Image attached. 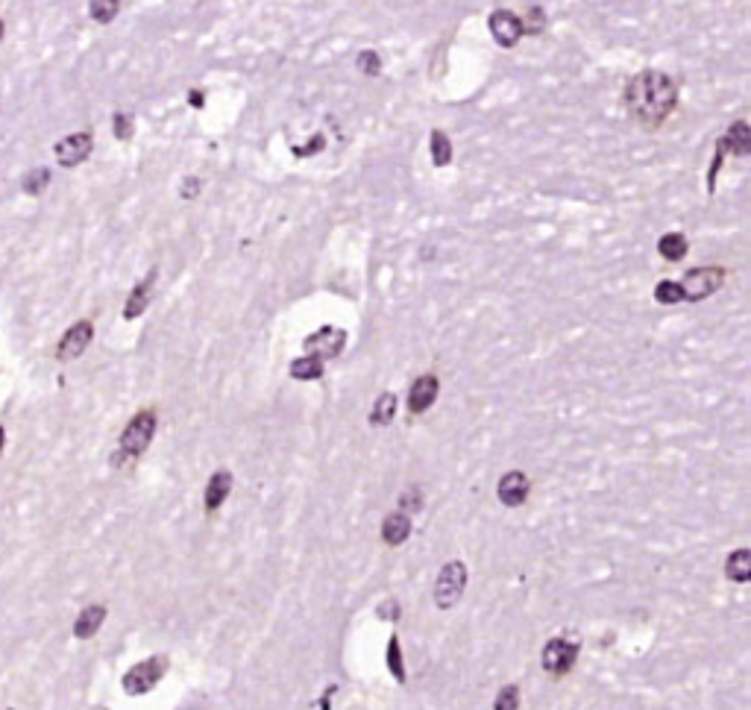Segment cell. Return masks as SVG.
Masks as SVG:
<instances>
[{
    "label": "cell",
    "mask_w": 751,
    "mask_h": 710,
    "mask_svg": "<svg viewBox=\"0 0 751 710\" xmlns=\"http://www.w3.org/2000/svg\"><path fill=\"white\" fill-rule=\"evenodd\" d=\"M622 103L631 121H637L643 130H661L678 106V86L669 74L646 68L625 83Z\"/></svg>",
    "instance_id": "1"
},
{
    "label": "cell",
    "mask_w": 751,
    "mask_h": 710,
    "mask_svg": "<svg viewBox=\"0 0 751 710\" xmlns=\"http://www.w3.org/2000/svg\"><path fill=\"white\" fill-rule=\"evenodd\" d=\"M153 435H156V411L144 408V411L135 414L133 420L127 423V429L121 432L118 455L112 458V464L121 467V464H127V461H135L138 455H144L150 441H153Z\"/></svg>",
    "instance_id": "2"
},
{
    "label": "cell",
    "mask_w": 751,
    "mask_h": 710,
    "mask_svg": "<svg viewBox=\"0 0 751 710\" xmlns=\"http://www.w3.org/2000/svg\"><path fill=\"white\" fill-rule=\"evenodd\" d=\"M728 279V270L725 267H693L681 276V294H684V303H702L707 297H713Z\"/></svg>",
    "instance_id": "3"
},
{
    "label": "cell",
    "mask_w": 751,
    "mask_h": 710,
    "mask_svg": "<svg viewBox=\"0 0 751 710\" xmlns=\"http://www.w3.org/2000/svg\"><path fill=\"white\" fill-rule=\"evenodd\" d=\"M168 666H171V658H168V655H150L147 661L135 664L133 669L124 672V681H121V684H124V693H127V696H144V693H150V690L165 678Z\"/></svg>",
    "instance_id": "4"
},
{
    "label": "cell",
    "mask_w": 751,
    "mask_h": 710,
    "mask_svg": "<svg viewBox=\"0 0 751 710\" xmlns=\"http://www.w3.org/2000/svg\"><path fill=\"white\" fill-rule=\"evenodd\" d=\"M467 564L464 561H446L441 567V573L435 578V605L441 611H452L464 590H467Z\"/></svg>",
    "instance_id": "5"
},
{
    "label": "cell",
    "mask_w": 751,
    "mask_h": 710,
    "mask_svg": "<svg viewBox=\"0 0 751 710\" xmlns=\"http://www.w3.org/2000/svg\"><path fill=\"white\" fill-rule=\"evenodd\" d=\"M578 652H581L578 643L561 634V637H552V640L543 646L540 664H543V669H546L552 678H564V675L575 666V661H578Z\"/></svg>",
    "instance_id": "6"
},
{
    "label": "cell",
    "mask_w": 751,
    "mask_h": 710,
    "mask_svg": "<svg viewBox=\"0 0 751 710\" xmlns=\"http://www.w3.org/2000/svg\"><path fill=\"white\" fill-rule=\"evenodd\" d=\"M344 347H347V329H341V326H320L314 335H309L303 341V350L309 355L323 358V361L338 358L344 353Z\"/></svg>",
    "instance_id": "7"
},
{
    "label": "cell",
    "mask_w": 751,
    "mask_h": 710,
    "mask_svg": "<svg viewBox=\"0 0 751 710\" xmlns=\"http://www.w3.org/2000/svg\"><path fill=\"white\" fill-rule=\"evenodd\" d=\"M487 27H490V36L496 39L499 47H517V42L526 36L523 33V18L511 9H496L490 12L487 18Z\"/></svg>",
    "instance_id": "8"
},
{
    "label": "cell",
    "mask_w": 751,
    "mask_h": 710,
    "mask_svg": "<svg viewBox=\"0 0 751 710\" xmlns=\"http://www.w3.org/2000/svg\"><path fill=\"white\" fill-rule=\"evenodd\" d=\"M441 397V379L435 373H423L411 382L408 388V414L411 417H420L426 414L435 402Z\"/></svg>",
    "instance_id": "9"
},
{
    "label": "cell",
    "mask_w": 751,
    "mask_h": 710,
    "mask_svg": "<svg viewBox=\"0 0 751 710\" xmlns=\"http://www.w3.org/2000/svg\"><path fill=\"white\" fill-rule=\"evenodd\" d=\"M91 150H94V138H91V133L65 135V138L53 147V153H56V159H59L62 168H77V165H83L91 156Z\"/></svg>",
    "instance_id": "10"
},
{
    "label": "cell",
    "mask_w": 751,
    "mask_h": 710,
    "mask_svg": "<svg viewBox=\"0 0 751 710\" xmlns=\"http://www.w3.org/2000/svg\"><path fill=\"white\" fill-rule=\"evenodd\" d=\"M91 338H94V323H91V320L74 323V326L62 335V341H59V347H56V358H59V361H74V358H80V355L89 350Z\"/></svg>",
    "instance_id": "11"
},
{
    "label": "cell",
    "mask_w": 751,
    "mask_h": 710,
    "mask_svg": "<svg viewBox=\"0 0 751 710\" xmlns=\"http://www.w3.org/2000/svg\"><path fill=\"white\" fill-rule=\"evenodd\" d=\"M529 493L531 482L523 470H508V473L499 479V485H496V496H499V502H502L505 508H520V505H526Z\"/></svg>",
    "instance_id": "12"
},
{
    "label": "cell",
    "mask_w": 751,
    "mask_h": 710,
    "mask_svg": "<svg viewBox=\"0 0 751 710\" xmlns=\"http://www.w3.org/2000/svg\"><path fill=\"white\" fill-rule=\"evenodd\" d=\"M232 488H235V476H232L226 467L215 470V473H212V479L206 482V496H203V508H206V514L221 511V505L229 499Z\"/></svg>",
    "instance_id": "13"
},
{
    "label": "cell",
    "mask_w": 751,
    "mask_h": 710,
    "mask_svg": "<svg viewBox=\"0 0 751 710\" xmlns=\"http://www.w3.org/2000/svg\"><path fill=\"white\" fill-rule=\"evenodd\" d=\"M156 267L138 282L133 288V294L127 297V306H124V320H138L144 311H147V306H150V297H153V285H156Z\"/></svg>",
    "instance_id": "14"
},
{
    "label": "cell",
    "mask_w": 751,
    "mask_h": 710,
    "mask_svg": "<svg viewBox=\"0 0 751 710\" xmlns=\"http://www.w3.org/2000/svg\"><path fill=\"white\" fill-rule=\"evenodd\" d=\"M719 147L725 150V153H731V156H740V159H746L751 153V130L746 121H734L731 127H728V133L719 138Z\"/></svg>",
    "instance_id": "15"
},
{
    "label": "cell",
    "mask_w": 751,
    "mask_h": 710,
    "mask_svg": "<svg viewBox=\"0 0 751 710\" xmlns=\"http://www.w3.org/2000/svg\"><path fill=\"white\" fill-rule=\"evenodd\" d=\"M411 537V517L402 514V511H394L382 520V540L388 546H402L405 540Z\"/></svg>",
    "instance_id": "16"
},
{
    "label": "cell",
    "mask_w": 751,
    "mask_h": 710,
    "mask_svg": "<svg viewBox=\"0 0 751 710\" xmlns=\"http://www.w3.org/2000/svg\"><path fill=\"white\" fill-rule=\"evenodd\" d=\"M106 622V605H89L83 608V614L74 622V637L77 640H89L100 631V625Z\"/></svg>",
    "instance_id": "17"
},
{
    "label": "cell",
    "mask_w": 751,
    "mask_h": 710,
    "mask_svg": "<svg viewBox=\"0 0 751 710\" xmlns=\"http://www.w3.org/2000/svg\"><path fill=\"white\" fill-rule=\"evenodd\" d=\"M725 578L734 584H749L751 581V549H734L725 561Z\"/></svg>",
    "instance_id": "18"
},
{
    "label": "cell",
    "mask_w": 751,
    "mask_h": 710,
    "mask_svg": "<svg viewBox=\"0 0 751 710\" xmlns=\"http://www.w3.org/2000/svg\"><path fill=\"white\" fill-rule=\"evenodd\" d=\"M658 253H661L669 265H675V262H681L690 253V241H687L684 232H666V235H661V241H658Z\"/></svg>",
    "instance_id": "19"
},
{
    "label": "cell",
    "mask_w": 751,
    "mask_h": 710,
    "mask_svg": "<svg viewBox=\"0 0 751 710\" xmlns=\"http://www.w3.org/2000/svg\"><path fill=\"white\" fill-rule=\"evenodd\" d=\"M323 358H317V355H300V358H294L291 361V379H297V382H317V379H323Z\"/></svg>",
    "instance_id": "20"
},
{
    "label": "cell",
    "mask_w": 751,
    "mask_h": 710,
    "mask_svg": "<svg viewBox=\"0 0 751 710\" xmlns=\"http://www.w3.org/2000/svg\"><path fill=\"white\" fill-rule=\"evenodd\" d=\"M397 405L399 400L394 391L379 394L376 402H373V408H370V423H373V426H391L394 417H397Z\"/></svg>",
    "instance_id": "21"
},
{
    "label": "cell",
    "mask_w": 751,
    "mask_h": 710,
    "mask_svg": "<svg viewBox=\"0 0 751 710\" xmlns=\"http://www.w3.org/2000/svg\"><path fill=\"white\" fill-rule=\"evenodd\" d=\"M432 162L435 168H446L452 162V141L443 130H432Z\"/></svg>",
    "instance_id": "22"
},
{
    "label": "cell",
    "mask_w": 751,
    "mask_h": 710,
    "mask_svg": "<svg viewBox=\"0 0 751 710\" xmlns=\"http://www.w3.org/2000/svg\"><path fill=\"white\" fill-rule=\"evenodd\" d=\"M655 303H661V306H678V303H684L681 285H678L675 279H663V282H658V288H655Z\"/></svg>",
    "instance_id": "23"
},
{
    "label": "cell",
    "mask_w": 751,
    "mask_h": 710,
    "mask_svg": "<svg viewBox=\"0 0 751 710\" xmlns=\"http://www.w3.org/2000/svg\"><path fill=\"white\" fill-rule=\"evenodd\" d=\"M388 669H391V675L397 678L399 684H405V661H402V646H399V637L397 634H391V640H388Z\"/></svg>",
    "instance_id": "24"
},
{
    "label": "cell",
    "mask_w": 751,
    "mask_h": 710,
    "mask_svg": "<svg viewBox=\"0 0 751 710\" xmlns=\"http://www.w3.org/2000/svg\"><path fill=\"white\" fill-rule=\"evenodd\" d=\"M118 9H121V0H91V6H89L91 18H94L97 24H109V21H115Z\"/></svg>",
    "instance_id": "25"
},
{
    "label": "cell",
    "mask_w": 751,
    "mask_h": 710,
    "mask_svg": "<svg viewBox=\"0 0 751 710\" xmlns=\"http://www.w3.org/2000/svg\"><path fill=\"white\" fill-rule=\"evenodd\" d=\"M399 511L402 514H417V511H423V490L420 488H408L399 493Z\"/></svg>",
    "instance_id": "26"
},
{
    "label": "cell",
    "mask_w": 751,
    "mask_h": 710,
    "mask_svg": "<svg viewBox=\"0 0 751 710\" xmlns=\"http://www.w3.org/2000/svg\"><path fill=\"white\" fill-rule=\"evenodd\" d=\"M355 65H358V71H361L364 77H376V74L382 71V59H379L376 50H361L358 59H355Z\"/></svg>",
    "instance_id": "27"
},
{
    "label": "cell",
    "mask_w": 751,
    "mask_h": 710,
    "mask_svg": "<svg viewBox=\"0 0 751 710\" xmlns=\"http://www.w3.org/2000/svg\"><path fill=\"white\" fill-rule=\"evenodd\" d=\"M493 708H496V710H517V708H520V687H517V684H505V687L499 690V696H496Z\"/></svg>",
    "instance_id": "28"
},
{
    "label": "cell",
    "mask_w": 751,
    "mask_h": 710,
    "mask_svg": "<svg viewBox=\"0 0 751 710\" xmlns=\"http://www.w3.org/2000/svg\"><path fill=\"white\" fill-rule=\"evenodd\" d=\"M47 182H50V171L47 168H36V171H30L27 177L21 179V185H24L27 194H42L47 188Z\"/></svg>",
    "instance_id": "29"
},
{
    "label": "cell",
    "mask_w": 751,
    "mask_h": 710,
    "mask_svg": "<svg viewBox=\"0 0 751 710\" xmlns=\"http://www.w3.org/2000/svg\"><path fill=\"white\" fill-rule=\"evenodd\" d=\"M133 115H127V112H115V118H112V133L118 141H130L133 138Z\"/></svg>",
    "instance_id": "30"
},
{
    "label": "cell",
    "mask_w": 751,
    "mask_h": 710,
    "mask_svg": "<svg viewBox=\"0 0 751 710\" xmlns=\"http://www.w3.org/2000/svg\"><path fill=\"white\" fill-rule=\"evenodd\" d=\"M543 27H546V15H543V9L531 6L529 15L523 18V33H526V36H537V33H543Z\"/></svg>",
    "instance_id": "31"
},
{
    "label": "cell",
    "mask_w": 751,
    "mask_h": 710,
    "mask_svg": "<svg viewBox=\"0 0 751 710\" xmlns=\"http://www.w3.org/2000/svg\"><path fill=\"white\" fill-rule=\"evenodd\" d=\"M197 194H200V179L188 177L182 182V197H185V200H194Z\"/></svg>",
    "instance_id": "32"
},
{
    "label": "cell",
    "mask_w": 751,
    "mask_h": 710,
    "mask_svg": "<svg viewBox=\"0 0 751 710\" xmlns=\"http://www.w3.org/2000/svg\"><path fill=\"white\" fill-rule=\"evenodd\" d=\"M323 144H326V138H323V135H314V141H311L309 147H294V153H297V156H311V153L323 150Z\"/></svg>",
    "instance_id": "33"
},
{
    "label": "cell",
    "mask_w": 751,
    "mask_h": 710,
    "mask_svg": "<svg viewBox=\"0 0 751 710\" xmlns=\"http://www.w3.org/2000/svg\"><path fill=\"white\" fill-rule=\"evenodd\" d=\"M376 617H379V620H399L397 602H385L382 608H376Z\"/></svg>",
    "instance_id": "34"
},
{
    "label": "cell",
    "mask_w": 751,
    "mask_h": 710,
    "mask_svg": "<svg viewBox=\"0 0 751 710\" xmlns=\"http://www.w3.org/2000/svg\"><path fill=\"white\" fill-rule=\"evenodd\" d=\"M188 103H191L194 109H203V91L200 89L188 91Z\"/></svg>",
    "instance_id": "35"
},
{
    "label": "cell",
    "mask_w": 751,
    "mask_h": 710,
    "mask_svg": "<svg viewBox=\"0 0 751 710\" xmlns=\"http://www.w3.org/2000/svg\"><path fill=\"white\" fill-rule=\"evenodd\" d=\"M3 444H6V432H3V426H0V452H3Z\"/></svg>",
    "instance_id": "36"
},
{
    "label": "cell",
    "mask_w": 751,
    "mask_h": 710,
    "mask_svg": "<svg viewBox=\"0 0 751 710\" xmlns=\"http://www.w3.org/2000/svg\"><path fill=\"white\" fill-rule=\"evenodd\" d=\"M0 39H3V21H0Z\"/></svg>",
    "instance_id": "37"
}]
</instances>
